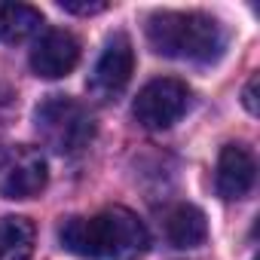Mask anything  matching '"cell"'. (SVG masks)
I'll list each match as a JSON object with an SVG mask.
<instances>
[{
  "instance_id": "cell-1",
  "label": "cell",
  "mask_w": 260,
  "mask_h": 260,
  "mask_svg": "<svg viewBox=\"0 0 260 260\" xmlns=\"http://www.w3.org/2000/svg\"><path fill=\"white\" fill-rule=\"evenodd\" d=\"M61 248L86 260H138L150 251V230L128 208H104L92 217H68L58 226Z\"/></svg>"
},
{
  "instance_id": "cell-2",
  "label": "cell",
  "mask_w": 260,
  "mask_h": 260,
  "mask_svg": "<svg viewBox=\"0 0 260 260\" xmlns=\"http://www.w3.org/2000/svg\"><path fill=\"white\" fill-rule=\"evenodd\" d=\"M147 40L153 52L196 64H211L226 49V31L208 13H153L147 19Z\"/></svg>"
},
{
  "instance_id": "cell-3",
  "label": "cell",
  "mask_w": 260,
  "mask_h": 260,
  "mask_svg": "<svg viewBox=\"0 0 260 260\" xmlns=\"http://www.w3.org/2000/svg\"><path fill=\"white\" fill-rule=\"evenodd\" d=\"M34 125H37V135L40 141L68 156V153H80L92 135H95V122L92 113L71 95H49L37 104L34 110Z\"/></svg>"
},
{
  "instance_id": "cell-4",
  "label": "cell",
  "mask_w": 260,
  "mask_h": 260,
  "mask_svg": "<svg viewBox=\"0 0 260 260\" xmlns=\"http://www.w3.org/2000/svg\"><path fill=\"white\" fill-rule=\"evenodd\" d=\"M190 86L184 80H175V77H159V80H150L135 104H132V113L135 119L144 125V128H153V132H159V128H172L190 107Z\"/></svg>"
},
{
  "instance_id": "cell-5",
  "label": "cell",
  "mask_w": 260,
  "mask_h": 260,
  "mask_svg": "<svg viewBox=\"0 0 260 260\" xmlns=\"http://www.w3.org/2000/svg\"><path fill=\"white\" fill-rule=\"evenodd\" d=\"M46 159L28 144L0 147V196L4 199H31L46 187Z\"/></svg>"
},
{
  "instance_id": "cell-6",
  "label": "cell",
  "mask_w": 260,
  "mask_h": 260,
  "mask_svg": "<svg viewBox=\"0 0 260 260\" xmlns=\"http://www.w3.org/2000/svg\"><path fill=\"white\" fill-rule=\"evenodd\" d=\"M135 74V49H132V40H128L122 31H116L101 58L95 61L92 74H89V95L95 101H113L125 92L128 80Z\"/></svg>"
},
{
  "instance_id": "cell-7",
  "label": "cell",
  "mask_w": 260,
  "mask_h": 260,
  "mask_svg": "<svg viewBox=\"0 0 260 260\" xmlns=\"http://www.w3.org/2000/svg\"><path fill=\"white\" fill-rule=\"evenodd\" d=\"M80 61V40L71 31H46L31 49V71L43 80L68 77Z\"/></svg>"
},
{
  "instance_id": "cell-8",
  "label": "cell",
  "mask_w": 260,
  "mask_h": 260,
  "mask_svg": "<svg viewBox=\"0 0 260 260\" xmlns=\"http://www.w3.org/2000/svg\"><path fill=\"white\" fill-rule=\"evenodd\" d=\"M217 193L223 199H245L248 190L254 187V156L242 144H226L217 156V172H214Z\"/></svg>"
},
{
  "instance_id": "cell-9",
  "label": "cell",
  "mask_w": 260,
  "mask_h": 260,
  "mask_svg": "<svg viewBox=\"0 0 260 260\" xmlns=\"http://www.w3.org/2000/svg\"><path fill=\"white\" fill-rule=\"evenodd\" d=\"M166 239L175 248H199L208 239V220L202 208L181 202L166 214Z\"/></svg>"
},
{
  "instance_id": "cell-10",
  "label": "cell",
  "mask_w": 260,
  "mask_h": 260,
  "mask_svg": "<svg viewBox=\"0 0 260 260\" xmlns=\"http://www.w3.org/2000/svg\"><path fill=\"white\" fill-rule=\"evenodd\" d=\"M43 28V13L28 4H0V40L22 43Z\"/></svg>"
},
{
  "instance_id": "cell-11",
  "label": "cell",
  "mask_w": 260,
  "mask_h": 260,
  "mask_svg": "<svg viewBox=\"0 0 260 260\" xmlns=\"http://www.w3.org/2000/svg\"><path fill=\"white\" fill-rule=\"evenodd\" d=\"M34 251V223L28 217L0 220V260H28Z\"/></svg>"
},
{
  "instance_id": "cell-12",
  "label": "cell",
  "mask_w": 260,
  "mask_h": 260,
  "mask_svg": "<svg viewBox=\"0 0 260 260\" xmlns=\"http://www.w3.org/2000/svg\"><path fill=\"white\" fill-rule=\"evenodd\" d=\"M58 7L64 13H74V16H95V13L107 10L104 0H58Z\"/></svg>"
},
{
  "instance_id": "cell-13",
  "label": "cell",
  "mask_w": 260,
  "mask_h": 260,
  "mask_svg": "<svg viewBox=\"0 0 260 260\" xmlns=\"http://www.w3.org/2000/svg\"><path fill=\"white\" fill-rule=\"evenodd\" d=\"M254 89H257V77H251V80H248V86H245V107H248L251 113H257V98H254Z\"/></svg>"
}]
</instances>
